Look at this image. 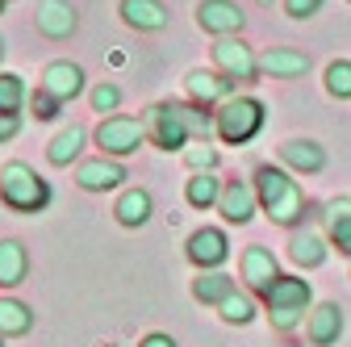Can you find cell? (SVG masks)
<instances>
[{"instance_id":"1","label":"cell","mask_w":351,"mask_h":347,"mask_svg":"<svg viewBox=\"0 0 351 347\" xmlns=\"http://www.w3.org/2000/svg\"><path fill=\"white\" fill-rule=\"evenodd\" d=\"M251 184H255V193H259L263 213H268L276 226H297V222L305 218V193H301V184L289 176L285 167L259 163Z\"/></svg>"},{"instance_id":"2","label":"cell","mask_w":351,"mask_h":347,"mask_svg":"<svg viewBox=\"0 0 351 347\" xmlns=\"http://www.w3.org/2000/svg\"><path fill=\"white\" fill-rule=\"evenodd\" d=\"M0 201H5L13 213H38L51 205V184L38 176V171L21 159L0 167Z\"/></svg>"},{"instance_id":"3","label":"cell","mask_w":351,"mask_h":347,"mask_svg":"<svg viewBox=\"0 0 351 347\" xmlns=\"http://www.w3.org/2000/svg\"><path fill=\"white\" fill-rule=\"evenodd\" d=\"M310 301H314V289L301 276H276L272 289L263 293V306H268V318L276 331H293L301 322V314L310 310Z\"/></svg>"},{"instance_id":"4","label":"cell","mask_w":351,"mask_h":347,"mask_svg":"<svg viewBox=\"0 0 351 347\" xmlns=\"http://www.w3.org/2000/svg\"><path fill=\"white\" fill-rule=\"evenodd\" d=\"M213 117H217V139L230 143V147L251 143L263 130V105L255 97H230V101H222V109Z\"/></svg>"},{"instance_id":"5","label":"cell","mask_w":351,"mask_h":347,"mask_svg":"<svg viewBox=\"0 0 351 347\" xmlns=\"http://www.w3.org/2000/svg\"><path fill=\"white\" fill-rule=\"evenodd\" d=\"M143 125H147V139H151L159 151H184V143L193 139V134H189V125L180 121V113H176V101H159V105H151L147 117H143Z\"/></svg>"},{"instance_id":"6","label":"cell","mask_w":351,"mask_h":347,"mask_svg":"<svg viewBox=\"0 0 351 347\" xmlns=\"http://www.w3.org/2000/svg\"><path fill=\"white\" fill-rule=\"evenodd\" d=\"M143 143H147V125L134 121V117H105V121L97 125V147H101L105 155H113V159L134 155Z\"/></svg>"},{"instance_id":"7","label":"cell","mask_w":351,"mask_h":347,"mask_svg":"<svg viewBox=\"0 0 351 347\" xmlns=\"http://www.w3.org/2000/svg\"><path fill=\"white\" fill-rule=\"evenodd\" d=\"M213 63H217V71L230 75L234 84H255L259 80V59H255V51L247 47L243 38H217Z\"/></svg>"},{"instance_id":"8","label":"cell","mask_w":351,"mask_h":347,"mask_svg":"<svg viewBox=\"0 0 351 347\" xmlns=\"http://www.w3.org/2000/svg\"><path fill=\"white\" fill-rule=\"evenodd\" d=\"M226 255H230V239H226V230H217V226H201V230H193V239H189V259L201 268V272H217L226 264Z\"/></svg>"},{"instance_id":"9","label":"cell","mask_w":351,"mask_h":347,"mask_svg":"<svg viewBox=\"0 0 351 347\" xmlns=\"http://www.w3.org/2000/svg\"><path fill=\"white\" fill-rule=\"evenodd\" d=\"M197 25L205 34H217V38H234L247 25V13L234 5V0H201L197 5Z\"/></svg>"},{"instance_id":"10","label":"cell","mask_w":351,"mask_h":347,"mask_svg":"<svg viewBox=\"0 0 351 347\" xmlns=\"http://www.w3.org/2000/svg\"><path fill=\"white\" fill-rule=\"evenodd\" d=\"M125 180V167L117 163V159H84L80 167H75V184L84 189V193H109V189H117Z\"/></svg>"},{"instance_id":"11","label":"cell","mask_w":351,"mask_h":347,"mask_svg":"<svg viewBox=\"0 0 351 347\" xmlns=\"http://www.w3.org/2000/svg\"><path fill=\"white\" fill-rule=\"evenodd\" d=\"M217 209H222V218H226V222L247 226V222L255 218V209H259V193H255V184H247V180H226V193H222V201H217Z\"/></svg>"},{"instance_id":"12","label":"cell","mask_w":351,"mask_h":347,"mask_svg":"<svg viewBox=\"0 0 351 347\" xmlns=\"http://www.w3.org/2000/svg\"><path fill=\"white\" fill-rule=\"evenodd\" d=\"M276 276H280V264H276V255L268 247H247L243 251V280H247V289H255L263 297Z\"/></svg>"},{"instance_id":"13","label":"cell","mask_w":351,"mask_h":347,"mask_svg":"<svg viewBox=\"0 0 351 347\" xmlns=\"http://www.w3.org/2000/svg\"><path fill=\"white\" fill-rule=\"evenodd\" d=\"M189 97L197 101V105H217V101H230V93H234V80L230 75H222V71H205V67H197V71H189Z\"/></svg>"},{"instance_id":"14","label":"cell","mask_w":351,"mask_h":347,"mask_svg":"<svg viewBox=\"0 0 351 347\" xmlns=\"http://www.w3.org/2000/svg\"><path fill=\"white\" fill-rule=\"evenodd\" d=\"M121 21H125L130 29L159 34V29H167L171 13H167L163 0H121Z\"/></svg>"},{"instance_id":"15","label":"cell","mask_w":351,"mask_h":347,"mask_svg":"<svg viewBox=\"0 0 351 347\" xmlns=\"http://www.w3.org/2000/svg\"><path fill=\"white\" fill-rule=\"evenodd\" d=\"M42 88L55 93L59 101H75V97L84 93V67H80V63H71V59L51 63L47 71H42Z\"/></svg>"},{"instance_id":"16","label":"cell","mask_w":351,"mask_h":347,"mask_svg":"<svg viewBox=\"0 0 351 347\" xmlns=\"http://www.w3.org/2000/svg\"><path fill=\"white\" fill-rule=\"evenodd\" d=\"M305 335H310L314 347L339 343V335H343V310L335 306V301H322V306H314V310H310V322H305Z\"/></svg>"},{"instance_id":"17","label":"cell","mask_w":351,"mask_h":347,"mask_svg":"<svg viewBox=\"0 0 351 347\" xmlns=\"http://www.w3.org/2000/svg\"><path fill=\"white\" fill-rule=\"evenodd\" d=\"M80 25L75 9L67 5V0H42L38 5V34H47V38H71Z\"/></svg>"},{"instance_id":"18","label":"cell","mask_w":351,"mask_h":347,"mask_svg":"<svg viewBox=\"0 0 351 347\" xmlns=\"http://www.w3.org/2000/svg\"><path fill=\"white\" fill-rule=\"evenodd\" d=\"M259 71L272 75V80H297L310 71V59L301 51H289V47H272L268 55H259Z\"/></svg>"},{"instance_id":"19","label":"cell","mask_w":351,"mask_h":347,"mask_svg":"<svg viewBox=\"0 0 351 347\" xmlns=\"http://www.w3.org/2000/svg\"><path fill=\"white\" fill-rule=\"evenodd\" d=\"M113 213H117V222H121V226L138 230V226H147V222H151L155 201H151V193H147V189H125V193L117 197Z\"/></svg>"},{"instance_id":"20","label":"cell","mask_w":351,"mask_h":347,"mask_svg":"<svg viewBox=\"0 0 351 347\" xmlns=\"http://www.w3.org/2000/svg\"><path fill=\"white\" fill-rule=\"evenodd\" d=\"M280 159L293 167V171H322L326 167V151H322V143H314V139H289L285 147H280Z\"/></svg>"},{"instance_id":"21","label":"cell","mask_w":351,"mask_h":347,"mask_svg":"<svg viewBox=\"0 0 351 347\" xmlns=\"http://www.w3.org/2000/svg\"><path fill=\"white\" fill-rule=\"evenodd\" d=\"M322 218H326V235H330V247L339 255H351V201L339 197L322 209Z\"/></svg>"},{"instance_id":"22","label":"cell","mask_w":351,"mask_h":347,"mask_svg":"<svg viewBox=\"0 0 351 347\" xmlns=\"http://www.w3.org/2000/svg\"><path fill=\"white\" fill-rule=\"evenodd\" d=\"M29 272V255L17 239H0V289H17Z\"/></svg>"},{"instance_id":"23","label":"cell","mask_w":351,"mask_h":347,"mask_svg":"<svg viewBox=\"0 0 351 347\" xmlns=\"http://www.w3.org/2000/svg\"><path fill=\"white\" fill-rule=\"evenodd\" d=\"M289 259H293L297 268H318V264H326V243H322V235H314V230H293Z\"/></svg>"},{"instance_id":"24","label":"cell","mask_w":351,"mask_h":347,"mask_svg":"<svg viewBox=\"0 0 351 347\" xmlns=\"http://www.w3.org/2000/svg\"><path fill=\"white\" fill-rule=\"evenodd\" d=\"M222 193H226V180H217L213 171H193V180L184 189V197H189L193 209H213L217 201H222Z\"/></svg>"},{"instance_id":"25","label":"cell","mask_w":351,"mask_h":347,"mask_svg":"<svg viewBox=\"0 0 351 347\" xmlns=\"http://www.w3.org/2000/svg\"><path fill=\"white\" fill-rule=\"evenodd\" d=\"M84 125H67V130H59V134L51 139V147H47V159L55 163V167H67L71 159H80V151H84Z\"/></svg>"},{"instance_id":"26","label":"cell","mask_w":351,"mask_h":347,"mask_svg":"<svg viewBox=\"0 0 351 347\" xmlns=\"http://www.w3.org/2000/svg\"><path fill=\"white\" fill-rule=\"evenodd\" d=\"M230 293H234V280L226 272H201L193 280V297L201 301V306H222Z\"/></svg>"},{"instance_id":"27","label":"cell","mask_w":351,"mask_h":347,"mask_svg":"<svg viewBox=\"0 0 351 347\" xmlns=\"http://www.w3.org/2000/svg\"><path fill=\"white\" fill-rule=\"evenodd\" d=\"M29 326H34V314H29L25 301L0 297V335H5V339H17V335H25Z\"/></svg>"},{"instance_id":"28","label":"cell","mask_w":351,"mask_h":347,"mask_svg":"<svg viewBox=\"0 0 351 347\" xmlns=\"http://www.w3.org/2000/svg\"><path fill=\"white\" fill-rule=\"evenodd\" d=\"M217 314H222V322H230V326H247L251 318H255V301H251V293H230L222 306H217Z\"/></svg>"},{"instance_id":"29","label":"cell","mask_w":351,"mask_h":347,"mask_svg":"<svg viewBox=\"0 0 351 347\" xmlns=\"http://www.w3.org/2000/svg\"><path fill=\"white\" fill-rule=\"evenodd\" d=\"M29 101V93H25V80L21 75H13V71H5L0 75V113H21V105Z\"/></svg>"},{"instance_id":"30","label":"cell","mask_w":351,"mask_h":347,"mask_svg":"<svg viewBox=\"0 0 351 347\" xmlns=\"http://www.w3.org/2000/svg\"><path fill=\"white\" fill-rule=\"evenodd\" d=\"M326 93L335 101H351V63L347 59H335L326 67Z\"/></svg>"},{"instance_id":"31","label":"cell","mask_w":351,"mask_h":347,"mask_svg":"<svg viewBox=\"0 0 351 347\" xmlns=\"http://www.w3.org/2000/svg\"><path fill=\"white\" fill-rule=\"evenodd\" d=\"M180 155H184V163H189L193 171H213L217 163H222V155H217V147H209V143H197V147H184Z\"/></svg>"},{"instance_id":"32","label":"cell","mask_w":351,"mask_h":347,"mask_svg":"<svg viewBox=\"0 0 351 347\" xmlns=\"http://www.w3.org/2000/svg\"><path fill=\"white\" fill-rule=\"evenodd\" d=\"M29 109H34V117H38V121H51V117H59L63 101H59L55 93H47V88H38V93L29 97Z\"/></svg>"},{"instance_id":"33","label":"cell","mask_w":351,"mask_h":347,"mask_svg":"<svg viewBox=\"0 0 351 347\" xmlns=\"http://www.w3.org/2000/svg\"><path fill=\"white\" fill-rule=\"evenodd\" d=\"M121 105V88H117V84H97V88H93V109L97 113H113Z\"/></svg>"},{"instance_id":"34","label":"cell","mask_w":351,"mask_h":347,"mask_svg":"<svg viewBox=\"0 0 351 347\" xmlns=\"http://www.w3.org/2000/svg\"><path fill=\"white\" fill-rule=\"evenodd\" d=\"M318 9H322V0H285V13H289L293 21H310Z\"/></svg>"},{"instance_id":"35","label":"cell","mask_w":351,"mask_h":347,"mask_svg":"<svg viewBox=\"0 0 351 347\" xmlns=\"http://www.w3.org/2000/svg\"><path fill=\"white\" fill-rule=\"evenodd\" d=\"M138 347H176V339H171V335H159V331H155V335H147V339H143Z\"/></svg>"},{"instance_id":"36","label":"cell","mask_w":351,"mask_h":347,"mask_svg":"<svg viewBox=\"0 0 351 347\" xmlns=\"http://www.w3.org/2000/svg\"><path fill=\"white\" fill-rule=\"evenodd\" d=\"M0 59H5V38H0Z\"/></svg>"},{"instance_id":"37","label":"cell","mask_w":351,"mask_h":347,"mask_svg":"<svg viewBox=\"0 0 351 347\" xmlns=\"http://www.w3.org/2000/svg\"><path fill=\"white\" fill-rule=\"evenodd\" d=\"M255 5H272V0H255Z\"/></svg>"},{"instance_id":"38","label":"cell","mask_w":351,"mask_h":347,"mask_svg":"<svg viewBox=\"0 0 351 347\" xmlns=\"http://www.w3.org/2000/svg\"><path fill=\"white\" fill-rule=\"evenodd\" d=\"M0 13H5V0H0Z\"/></svg>"},{"instance_id":"39","label":"cell","mask_w":351,"mask_h":347,"mask_svg":"<svg viewBox=\"0 0 351 347\" xmlns=\"http://www.w3.org/2000/svg\"><path fill=\"white\" fill-rule=\"evenodd\" d=\"M0 347H5V335H0Z\"/></svg>"}]
</instances>
